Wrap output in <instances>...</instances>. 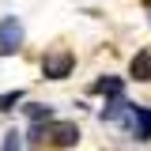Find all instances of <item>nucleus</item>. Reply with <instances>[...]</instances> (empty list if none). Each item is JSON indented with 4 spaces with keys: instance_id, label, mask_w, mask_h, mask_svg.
Returning <instances> with one entry per match:
<instances>
[{
    "instance_id": "obj_9",
    "label": "nucleus",
    "mask_w": 151,
    "mask_h": 151,
    "mask_svg": "<svg viewBox=\"0 0 151 151\" xmlns=\"http://www.w3.org/2000/svg\"><path fill=\"white\" fill-rule=\"evenodd\" d=\"M0 151H23V140H19V132H4V144Z\"/></svg>"
},
{
    "instance_id": "obj_5",
    "label": "nucleus",
    "mask_w": 151,
    "mask_h": 151,
    "mask_svg": "<svg viewBox=\"0 0 151 151\" xmlns=\"http://www.w3.org/2000/svg\"><path fill=\"white\" fill-rule=\"evenodd\" d=\"M76 140H79V129L76 125H57L53 129V147H72Z\"/></svg>"
},
{
    "instance_id": "obj_7",
    "label": "nucleus",
    "mask_w": 151,
    "mask_h": 151,
    "mask_svg": "<svg viewBox=\"0 0 151 151\" xmlns=\"http://www.w3.org/2000/svg\"><path fill=\"white\" fill-rule=\"evenodd\" d=\"M132 79H140V83L151 79V53H136L132 57Z\"/></svg>"
},
{
    "instance_id": "obj_1",
    "label": "nucleus",
    "mask_w": 151,
    "mask_h": 151,
    "mask_svg": "<svg viewBox=\"0 0 151 151\" xmlns=\"http://www.w3.org/2000/svg\"><path fill=\"white\" fill-rule=\"evenodd\" d=\"M23 45V23L15 15H4L0 19V57H12Z\"/></svg>"
},
{
    "instance_id": "obj_6",
    "label": "nucleus",
    "mask_w": 151,
    "mask_h": 151,
    "mask_svg": "<svg viewBox=\"0 0 151 151\" xmlns=\"http://www.w3.org/2000/svg\"><path fill=\"white\" fill-rule=\"evenodd\" d=\"M91 91H98V94H106V98H121V91H125V83L117 79V76H106V79H98Z\"/></svg>"
},
{
    "instance_id": "obj_4",
    "label": "nucleus",
    "mask_w": 151,
    "mask_h": 151,
    "mask_svg": "<svg viewBox=\"0 0 151 151\" xmlns=\"http://www.w3.org/2000/svg\"><path fill=\"white\" fill-rule=\"evenodd\" d=\"M129 113H132V106L125 102V98H113V102L98 113V117H102L106 125H121V121H129Z\"/></svg>"
},
{
    "instance_id": "obj_2",
    "label": "nucleus",
    "mask_w": 151,
    "mask_h": 151,
    "mask_svg": "<svg viewBox=\"0 0 151 151\" xmlns=\"http://www.w3.org/2000/svg\"><path fill=\"white\" fill-rule=\"evenodd\" d=\"M72 68H76V57L72 53H49L45 60H42L45 79H64V76H72Z\"/></svg>"
},
{
    "instance_id": "obj_8",
    "label": "nucleus",
    "mask_w": 151,
    "mask_h": 151,
    "mask_svg": "<svg viewBox=\"0 0 151 151\" xmlns=\"http://www.w3.org/2000/svg\"><path fill=\"white\" fill-rule=\"evenodd\" d=\"M27 117H30L34 125H42V121H53V110H49V106H27Z\"/></svg>"
},
{
    "instance_id": "obj_3",
    "label": "nucleus",
    "mask_w": 151,
    "mask_h": 151,
    "mask_svg": "<svg viewBox=\"0 0 151 151\" xmlns=\"http://www.w3.org/2000/svg\"><path fill=\"white\" fill-rule=\"evenodd\" d=\"M129 129H132V136H136V140H151V110H147V106H132V113H129Z\"/></svg>"
},
{
    "instance_id": "obj_10",
    "label": "nucleus",
    "mask_w": 151,
    "mask_h": 151,
    "mask_svg": "<svg viewBox=\"0 0 151 151\" xmlns=\"http://www.w3.org/2000/svg\"><path fill=\"white\" fill-rule=\"evenodd\" d=\"M23 98V91H12V94H4L0 98V110H15V102Z\"/></svg>"
}]
</instances>
